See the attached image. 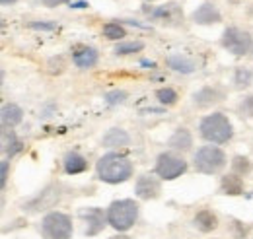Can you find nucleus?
<instances>
[{
  "label": "nucleus",
  "mask_w": 253,
  "mask_h": 239,
  "mask_svg": "<svg viewBox=\"0 0 253 239\" xmlns=\"http://www.w3.org/2000/svg\"><path fill=\"white\" fill-rule=\"evenodd\" d=\"M187 169V161L175 154H160L158 161H156V173H158L162 179H177L181 173H185Z\"/></svg>",
  "instance_id": "obj_6"
},
{
  "label": "nucleus",
  "mask_w": 253,
  "mask_h": 239,
  "mask_svg": "<svg viewBox=\"0 0 253 239\" xmlns=\"http://www.w3.org/2000/svg\"><path fill=\"white\" fill-rule=\"evenodd\" d=\"M61 199V189L57 187V185H51V187H47L37 199H33L32 202L26 206V208L30 210V212H39V210H47L51 208L57 200Z\"/></svg>",
  "instance_id": "obj_8"
},
{
  "label": "nucleus",
  "mask_w": 253,
  "mask_h": 239,
  "mask_svg": "<svg viewBox=\"0 0 253 239\" xmlns=\"http://www.w3.org/2000/svg\"><path fill=\"white\" fill-rule=\"evenodd\" d=\"M220 187H222V193L224 195H230V197H238V195L244 193V181L240 179L236 173L224 175L220 181Z\"/></svg>",
  "instance_id": "obj_17"
},
{
  "label": "nucleus",
  "mask_w": 253,
  "mask_h": 239,
  "mask_svg": "<svg viewBox=\"0 0 253 239\" xmlns=\"http://www.w3.org/2000/svg\"><path fill=\"white\" fill-rule=\"evenodd\" d=\"M152 16H154V20H158L160 24H177V22L183 20V12L177 4H166V6L158 8Z\"/></svg>",
  "instance_id": "obj_13"
},
{
  "label": "nucleus",
  "mask_w": 253,
  "mask_h": 239,
  "mask_svg": "<svg viewBox=\"0 0 253 239\" xmlns=\"http://www.w3.org/2000/svg\"><path fill=\"white\" fill-rule=\"evenodd\" d=\"M125 97H126V93H123V91H119V93H109V95H107L109 103H121Z\"/></svg>",
  "instance_id": "obj_29"
},
{
  "label": "nucleus",
  "mask_w": 253,
  "mask_h": 239,
  "mask_svg": "<svg viewBox=\"0 0 253 239\" xmlns=\"http://www.w3.org/2000/svg\"><path fill=\"white\" fill-rule=\"evenodd\" d=\"M43 2V6H47V8H57V6H61L64 2H68V0H41Z\"/></svg>",
  "instance_id": "obj_30"
},
{
  "label": "nucleus",
  "mask_w": 253,
  "mask_h": 239,
  "mask_svg": "<svg viewBox=\"0 0 253 239\" xmlns=\"http://www.w3.org/2000/svg\"><path fill=\"white\" fill-rule=\"evenodd\" d=\"M226 165V154L216 146H203L195 154V167L201 173H218Z\"/></svg>",
  "instance_id": "obj_4"
},
{
  "label": "nucleus",
  "mask_w": 253,
  "mask_h": 239,
  "mask_svg": "<svg viewBox=\"0 0 253 239\" xmlns=\"http://www.w3.org/2000/svg\"><path fill=\"white\" fill-rule=\"evenodd\" d=\"M160 181L152 175H142L136 181V195L144 200H150V199H158L160 197Z\"/></svg>",
  "instance_id": "obj_9"
},
{
  "label": "nucleus",
  "mask_w": 253,
  "mask_h": 239,
  "mask_svg": "<svg viewBox=\"0 0 253 239\" xmlns=\"http://www.w3.org/2000/svg\"><path fill=\"white\" fill-rule=\"evenodd\" d=\"M6 177H8V161H2V185L6 183Z\"/></svg>",
  "instance_id": "obj_31"
},
{
  "label": "nucleus",
  "mask_w": 253,
  "mask_h": 239,
  "mask_svg": "<svg viewBox=\"0 0 253 239\" xmlns=\"http://www.w3.org/2000/svg\"><path fill=\"white\" fill-rule=\"evenodd\" d=\"M88 169V161L80 156V154H66L64 158V171L68 175H76Z\"/></svg>",
  "instance_id": "obj_16"
},
{
  "label": "nucleus",
  "mask_w": 253,
  "mask_h": 239,
  "mask_svg": "<svg viewBox=\"0 0 253 239\" xmlns=\"http://www.w3.org/2000/svg\"><path fill=\"white\" fill-rule=\"evenodd\" d=\"M101 230H103V214H101V210L97 208L88 210V228H86V234L88 236H95Z\"/></svg>",
  "instance_id": "obj_20"
},
{
  "label": "nucleus",
  "mask_w": 253,
  "mask_h": 239,
  "mask_svg": "<svg viewBox=\"0 0 253 239\" xmlns=\"http://www.w3.org/2000/svg\"><path fill=\"white\" fill-rule=\"evenodd\" d=\"M103 35L107 39H111V41H117V39L126 37V30L121 24H117V22H109V24L103 26Z\"/></svg>",
  "instance_id": "obj_22"
},
{
  "label": "nucleus",
  "mask_w": 253,
  "mask_h": 239,
  "mask_svg": "<svg viewBox=\"0 0 253 239\" xmlns=\"http://www.w3.org/2000/svg\"><path fill=\"white\" fill-rule=\"evenodd\" d=\"M72 57H74V62L76 66L80 68H92L97 62V53L92 47H86V45H76L72 49Z\"/></svg>",
  "instance_id": "obj_12"
},
{
  "label": "nucleus",
  "mask_w": 253,
  "mask_h": 239,
  "mask_svg": "<svg viewBox=\"0 0 253 239\" xmlns=\"http://www.w3.org/2000/svg\"><path fill=\"white\" fill-rule=\"evenodd\" d=\"M193 20H195V24H201V26H212V24L220 22L222 16L212 4H203V6H199L195 10Z\"/></svg>",
  "instance_id": "obj_11"
},
{
  "label": "nucleus",
  "mask_w": 253,
  "mask_h": 239,
  "mask_svg": "<svg viewBox=\"0 0 253 239\" xmlns=\"http://www.w3.org/2000/svg\"><path fill=\"white\" fill-rule=\"evenodd\" d=\"M252 72L248 68H238L236 70V86L242 90V88H248L252 84Z\"/></svg>",
  "instance_id": "obj_26"
},
{
  "label": "nucleus",
  "mask_w": 253,
  "mask_h": 239,
  "mask_svg": "<svg viewBox=\"0 0 253 239\" xmlns=\"http://www.w3.org/2000/svg\"><path fill=\"white\" fill-rule=\"evenodd\" d=\"M169 146L173 150H179V152H187L193 146V136L187 128H177L173 132V136L169 138Z\"/></svg>",
  "instance_id": "obj_15"
},
{
  "label": "nucleus",
  "mask_w": 253,
  "mask_h": 239,
  "mask_svg": "<svg viewBox=\"0 0 253 239\" xmlns=\"http://www.w3.org/2000/svg\"><path fill=\"white\" fill-rule=\"evenodd\" d=\"M47 68H49L51 74H63L66 70V59L64 57H53L47 62Z\"/></svg>",
  "instance_id": "obj_27"
},
{
  "label": "nucleus",
  "mask_w": 253,
  "mask_h": 239,
  "mask_svg": "<svg viewBox=\"0 0 253 239\" xmlns=\"http://www.w3.org/2000/svg\"><path fill=\"white\" fill-rule=\"evenodd\" d=\"M168 64H169V68H173V70H177V72H185V74H189V72L195 70L193 60H189L187 57H181V55L169 57V59H168Z\"/></svg>",
  "instance_id": "obj_21"
},
{
  "label": "nucleus",
  "mask_w": 253,
  "mask_h": 239,
  "mask_svg": "<svg viewBox=\"0 0 253 239\" xmlns=\"http://www.w3.org/2000/svg\"><path fill=\"white\" fill-rule=\"evenodd\" d=\"M41 232L45 239H68L72 236V222L66 214L51 212L45 216Z\"/></svg>",
  "instance_id": "obj_5"
},
{
  "label": "nucleus",
  "mask_w": 253,
  "mask_h": 239,
  "mask_svg": "<svg viewBox=\"0 0 253 239\" xmlns=\"http://www.w3.org/2000/svg\"><path fill=\"white\" fill-rule=\"evenodd\" d=\"M132 175V163L125 156L107 154L97 161V177L105 183H123Z\"/></svg>",
  "instance_id": "obj_1"
},
{
  "label": "nucleus",
  "mask_w": 253,
  "mask_h": 239,
  "mask_svg": "<svg viewBox=\"0 0 253 239\" xmlns=\"http://www.w3.org/2000/svg\"><path fill=\"white\" fill-rule=\"evenodd\" d=\"M222 99H224V93H222L218 88H211V86L203 88V90L197 91V93L193 95V103H195V107H199V109H207V107H211V105H214V103H220Z\"/></svg>",
  "instance_id": "obj_10"
},
{
  "label": "nucleus",
  "mask_w": 253,
  "mask_h": 239,
  "mask_svg": "<svg viewBox=\"0 0 253 239\" xmlns=\"http://www.w3.org/2000/svg\"><path fill=\"white\" fill-rule=\"evenodd\" d=\"M2 4H14V2H18V0H0Z\"/></svg>",
  "instance_id": "obj_33"
},
{
  "label": "nucleus",
  "mask_w": 253,
  "mask_h": 239,
  "mask_svg": "<svg viewBox=\"0 0 253 239\" xmlns=\"http://www.w3.org/2000/svg\"><path fill=\"white\" fill-rule=\"evenodd\" d=\"M136 218H138V204L134 200H115L107 210L109 224L119 232L132 228Z\"/></svg>",
  "instance_id": "obj_3"
},
{
  "label": "nucleus",
  "mask_w": 253,
  "mask_h": 239,
  "mask_svg": "<svg viewBox=\"0 0 253 239\" xmlns=\"http://www.w3.org/2000/svg\"><path fill=\"white\" fill-rule=\"evenodd\" d=\"M222 45L232 51L234 55H246L250 53L252 49V35L248 31L240 30V28H228L224 31V37H222Z\"/></svg>",
  "instance_id": "obj_7"
},
{
  "label": "nucleus",
  "mask_w": 253,
  "mask_h": 239,
  "mask_svg": "<svg viewBox=\"0 0 253 239\" xmlns=\"http://www.w3.org/2000/svg\"><path fill=\"white\" fill-rule=\"evenodd\" d=\"M156 97H158V101L162 105H175L177 99H179L177 91L171 90V88H160V90L156 91Z\"/></svg>",
  "instance_id": "obj_24"
},
{
  "label": "nucleus",
  "mask_w": 253,
  "mask_h": 239,
  "mask_svg": "<svg viewBox=\"0 0 253 239\" xmlns=\"http://www.w3.org/2000/svg\"><path fill=\"white\" fill-rule=\"evenodd\" d=\"M111 239H128L126 236H115V238H111Z\"/></svg>",
  "instance_id": "obj_34"
},
{
  "label": "nucleus",
  "mask_w": 253,
  "mask_h": 239,
  "mask_svg": "<svg viewBox=\"0 0 253 239\" xmlns=\"http://www.w3.org/2000/svg\"><path fill=\"white\" fill-rule=\"evenodd\" d=\"M240 111H242L246 117H253V95H250L248 99H244V103L240 105Z\"/></svg>",
  "instance_id": "obj_28"
},
{
  "label": "nucleus",
  "mask_w": 253,
  "mask_h": 239,
  "mask_svg": "<svg viewBox=\"0 0 253 239\" xmlns=\"http://www.w3.org/2000/svg\"><path fill=\"white\" fill-rule=\"evenodd\" d=\"M201 136L209 142L214 144H224L234 136V128L228 117H224L222 113H214L205 117L201 122Z\"/></svg>",
  "instance_id": "obj_2"
},
{
  "label": "nucleus",
  "mask_w": 253,
  "mask_h": 239,
  "mask_svg": "<svg viewBox=\"0 0 253 239\" xmlns=\"http://www.w3.org/2000/svg\"><path fill=\"white\" fill-rule=\"evenodd\" d=\"M195 224H197V228H199L201 232L209 234V232H214V230L218 228V218H216V214L211 212V210H201V212L195 216Z\"/></svg>",
  "instance_id": "obj_14"
},
{
  "label": "nucleus",
  "mask_w": 253,
  "mask_h": 239,
  "mask_svg": "<svg viewBox=\"0 0 253 239\" xmlns=\"http://www.w3.org/2000/svg\"><path fill=\"white\" fill-rule=\"evenodd\" d=\"M144 49V43L142 41H126V43H119L117 47H115V55H121V57H125V55H134V53H138V51H142Z\"/></svg>",
  "instance_id": "obj_23"
},
{
  "label": "nucleus",
  "mask_w": 253,
  "mask_h": 239,
  "mask_svg": "<svg viewBox=\"0 0 253 239\" xmlns=\"http://www.w3.org/2000/svg\"><path fill=\"white\" fill-rule=\"evenodd\" d=\"M22 117H24V111L18 105L10 103V105H4L2 107V124L4 126H16V124H20Z\"/></svg>",
  "instance_id": "obj_18"
},
{
  "label": "nucleus",
  "mask_w": 253,
  "mask_h": 239,
  "mask_svg": "<svg viewBox=\"0 0 253 239\" xmlns=\"http://www.w3.org/2000/svg\"><path fill=\"white\" fill-rule=\"evenodd\" d=\"M103 144L113 148V146H126L128 144V136H126L125 130L121 128H111L105 136H103Z\"/></svg>",
  "instance_id": "obj_19"
},
{
  "label": "nucleus",
  "mask_w": 253,
  "mask_h": 239,
  "mask_svg": "<svg viewBox=\"0 0 253 239\" xmlns=\"http://www.w3.org/2000/svg\"><path fill=\"white\" fill-rule=\"evenodd\" d=\"M32 28H41V30H53L55 26H45V24H32Z\"/></svg>",
  "instance_id": "obj_32"
},
{
  "label": "nucleus",
  "mask_w": 253,
  "mask_h": 239,
  "mask_svg": "<svg viewBox=\"0 0 253 239\" xmlns=\"http://www.w3.org/2000/svg\"><path fill=\"white\" fill-rule=\"evenodd\" d=\"M232 4H240V2H244V0H230Z\"/></svg>",
  "instance_id": "obj_35"
},
{
  "label": "nucleus",
  "mask_w": 253,
  "mask_h": 239,
  "mask_svg": "<svg viewBox=\"0 0 253 239\" xmlns=\"http://www.w3.org/2000/svg\"><path fill=\"white\" fill-rule=\"evenodd\" d=\"M232 167H234L236 175H248L252 171V161L248 158H244V156H236L232 159Z\"/></svg>",
  "instance_id": "obj_25"
}]
</instances>
